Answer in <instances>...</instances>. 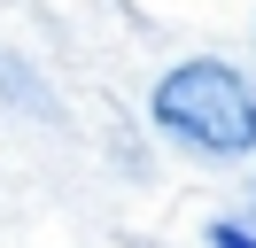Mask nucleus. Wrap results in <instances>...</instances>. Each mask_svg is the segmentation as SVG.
I'll list each match as a JSON object with an SVG mask.
<instances>
[{
	"instance_id": "f257e3e1",
	"label": "nucleus",
	"mask_w": 256,
	"mask_h": 248,
	"mask_svg": "<svg viewBox=\"0 0 256 248\" xmlns=\"http://www.w3.org/2000/svg\"><path fill=\"white\" fill-rule=\"evenodd\" d=\"M148 108H156V124L171 140H186V148H210V155H248L256 148V93H248V78H240L233 62H210V54L178 62L156 86Z\"/></svg>"
},
{
	"instance_id": "f03ea898",
	"label": "nucleus",
	"mask_w": 256,
	"mask_h": 248,
	"mask_svg": "<svg viewBox=\"0 0 256 248\" xmlns=\"http://www.w3.org/2000/svg\"><path fill=\"white\" fill-rule=\"evenodd\" d=\"M210 248H256V232H240V225H210Z\"/></svg>"
}]
</instances>
